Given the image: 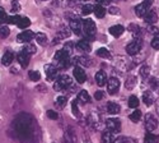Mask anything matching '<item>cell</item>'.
<instances>
[{"label": "cell", "mask_w": 159, "mask_h": 143, "mask_svg": "<svg viewBox=\"0 0 159 143\" xmlns=\"http://www.w3.org/2000/svg\"><path fill=\"white\" fill-rule=\"evenodd\" d=\"M25 116L27 115H22L18 118V122H17V131H18V134L19 137H23L25 138V136H30L32 137V126H33V120L30 119V122H25Z\"/></svg>", "instance_id": "1"}, {"label": "cell", "mask_w": 159, "mask_h": 143, "mask_svg": "<svg viewBox=\"0 0 159 143\" xmlns=\"http://www.w3.org/2000/svg\"><path fill=\"white\" fill-rule=\"evenodd\" d=\"M82 28L84 31V35L87 38H89V40H93V38L96 37V33H97V26L94 23V21L92 19H85L83 21L82 23Z\"/></svg>", "instance_id": "2"}, {"label": "cell", "mask_w": 159, "mask_h": 143, "mask_svg": "<svg viewBox=\"0 0 159 143\" xmlns=\"http://www.w3.org/2000/svg\"><path fill=\"white\" fill-rule=\"evenodd\" d=\"M71 84H73L71 78L68 74H62V75H60L57 78V81L55 82L54 89L55 91H61V89H65V88H69Z\"/></svg>", "instance_id": "3"}, {"label": "cell", "mask_w": 159, "mask_h": 143, "mask_svg": "<svg viewBox=\"0 0 159 143\" xmlns=\"http://www.w3.org/2000/svg\"><path fill=\"white\" fill-rule=\"evenodd\" d=\"M143 47V41L140 37H136L134 41H131L127 46H126V53L131 56H135L136 54H139Z\"/></svg>", "instance_id": "4"}, {"label": "cell", "mask_w": 159, "mask_h": 143, "mask_svg": "<svg viewBox=\"0 0 159 143\" xmlns=\"http://www.w3.org/2000/svg\"><path fill=\"white\" fill-rule=\"evenodd\" d=\"M152 4H153V0H144L143 3H140L139 5H136L135 7V14L138 16V17H144L145 14H147V12L150 9V7H152Z\"/></svg>", "instance_id": "5"}, {"label": "cell", "mask_w": 159, "mask_h": 143, "mask_svg": "<svg viewBox=\"0 0 159 143\" xmlns=\"http://www.w3.org/2000/svg\"><path fill=\"white\" fill-rule=\"evenodd\" d=\"M104 124H106L107 131H110L112 133H118L121 131V122L118 119H107Z\"/></svg>", "instance_id": "6"}, {"label": "cell", "mask_w": 159, "mask_h": 143, "mask_svg": "<svg viewBox=\"0 0 159 143\" xmlns=\"http://www.w3.org/2000/svg\"><path fill=\"white\" fill-rule=\"evenodd\" d=\"M87 122H88V124H89L92 128L96 129V131H98V129L101 128V116H99L96 111H92V112L89 114Z\"/></svg>", "instance_id": "7"}, {"label": "cell", "mask_w": 159, "mask_h": 143, "mask_svg": "<svg viewBox=\"0 0 159 143\" xmlns=\"http://www.w3.org/2000/svg\"><path fill=\"white\" fill-rule=\"evenodd\" d=\"M157 126H158V120L155 119V116L153 114H148L145 116V129L148 132H153L157 129Z\"/></svg>", "instance_id": "8"}, {"label": "cell", "mask_w": 159, "mask_h": 143, "mask_svg": "<svg viewBox=\"0 0 159 143\" xmlns=\"http://www.w3.org/2000/svg\"><path fill=\"white\" fill-rule=\"evenodd\" d=\"M118 89H120V81L117 79V78L112 77L108 79L107 82V91H108V93L110 95H115L118 92Z\"/></svg>", "instance_id": "9"}, {"label": "cell", "mask_w": 159, "mask_h": 143, "mask_svg": "<svg viewBox=\"0 0 159 143\" xmlns=\"http://www.w3.org/2000/svg\"><path fill=\"white\" fill-rule=\"evenodd\" d=\"M17 59H18V61H19V64L23 67V68H27L28 67V64H30V59H31V54H28L27 51H25L24 49L20 51V53L18 54V56H17Z\"/></svg>", "instance_id": "10"}, {"label": "cell", "mask_w": 159, "mask_h": 143, "mask_svg": "<svg viewBox=\"0 0 159 143\" xmlns=\"http://www.w3.org/2000/svg\"><path fill=\"white\" fill-rule=\"evenodd\" d=\"M45 72H46V75H47V79L48 81H54L57 73H59V69L52 65V64H47V65H45Z\"/></svg>", "instance_id": "11"}, {"label": "cell", "mask_w": 159, "mask_h": 143, "mask_svg": "<svg viewBox=\"0 0 159 143\" xmlns=\"http://www.w3.org/2000/svg\"><path fill=\"white\" fill-rule=\"evenodd\" d=\"M73 73H74V77H75V79H76L78 83L82 84V83H84L87 81V74H85L84 69H82L80 67H75Z\"/></svg>", "instance_id": "12"}, {"label": "cell", "mask_w": 159, "mask_h": 143, "mask_svg": "<svg viewBox=\"0 0 159 143\" xmlns=\"http://www.w3.org/2000/svg\"><path fill=\"white\" fill-rule=\"evenodd\" d=\"M34 37V33L32 32V31H23L22 33H19L18 36H17V40H18V42H30V41H32V38Z\"/></svg>", "instance_id": "13"}, {"label": "cell", "mask_w": 159, "mask_h": 143, "mask_svg": "<svg viewBox=\"0 0 159 143\" xmlns=\"http://www.w3.org/2000/svg\"><path fill=\"white\" fill-rule=\"evenodd\" d=\"M143 18H144V22L148 23V24H155L158 22V14L154 10H150V9L147 12V14H145Z\"/></svg>", "instance_id": "14"}, {"label": "cell", "mask_w": 159, "mask_h": 143, "mask_svg": "<svg viewBox=\"0 0 159 143\" xmlns=\"http://www.w3.org/2000/svg\"><path fill=\"white\" fill-rule=\"evenodd\" d=\"M70 28H71V31L75 33V35H82V31H83V28H82V22L79 21V19H76V18H73L71 21H70Z\"/></svg>", "instance_id": "15"}, {"label": "cell", "mask_w": 159, "mask_h": 143, "mask_svg": "<svg viewBox=\"0 0 159 143\" xmlns=\"http://www.w3.org/2000/svg\"><path fill=\"white\" fill-rule=\"evenodd\" d=\"M96 82L99 87H103L106 84V82H107V74H106V72L99 70L96 73Z\"/></svg>", "instance_id": "16"}, {"label": "cell", "mask_w": 159, "mask_h": 143, "mask_svg": "<svg viewBox=\"0 0 159 143\" xmlns=\"http://www.w3.org/2000/svg\"><path fill=\"white\" fill-rule=\"evenodd\" d=\"M107 111H108V114H111V115H117V114H120L121 107H120V105H118V103L111 101V102L107 103Z\"/></svg>", "instance_id": "17"}, {"label": "cell", "mask_w": 159, "mask_h": 143, "mask_svg": "<svg viewBox=\"0 0 159 143\" xmlns=\"http://www.w3.org/2000/svg\"><path fill=\"white\" fill-rule=\"evenodd\" d=\"M75 47H76L79 51H84V53H89V51L92 50L90 44H89L88 41H85V40H80V41H78V42H76V45H75Z\"/></svg>", "instance_id": "18"}, {"label": "cell", "mask_w": 159, "mask_h": 143, "mask_svg": "<svg viewBox=\"0 0 159 143\" xmlns=\"http://www.w3.org/2000/svg\"><path fill=\"white\" fill-rule=\"evenodd\" d=\"M125 32V27L121 24H116V26H112V27L110 28V33L115 37H120L122 33Z\"/></svg>", "instance_id": "19"}, {"label": "cell", "mask_w": 159, "mask_h": 143, "mask_svg": "<svg viewBox=\"0 0 159 143\" xmlns=\"http://www.w3.org/2000/svg\"><path fill=\"white\" fill-rule=\"evenodd\" d=\"M64 143H76V136L73 132L71 128H69L68 132L65 133V136H64Z\"/></svg>", "instance_id": "20"}, {"label": "cell", "mask_w": 159, "mask_h": 143, "mask_svg": "<svg viewBox=\"0 0 159 143\" xmlns=\"http://www.w3.org/2000/svg\"><path fill=\"white\" fill-rule=\"evenodd\" d=\"M13 59H14V54H13L10 50H8L7 53H4L3 58H2V63H3V65L9 67L10 64H11V61H13Z\"/></svg>", "instance_id": "21"}, {"label": "cell", "mask_w": 159, "mask_h": 143, "mask_svg": "<svg viewBox=\"0 0 159 143\" xmlns=\"http://www.w3.org/2000/svg\"><path fill=\"white\" fill-rule=\"evenodd\" d=\"M115 142V136L112 132L106 131L102 133V138H101V143H113Z\"/></svg>", "instance_id": "22"}, {"label": "cell", "mask_w": 159, "mask_h": 143, "mask_svg": "<svg viewBox=\"0 0 159 143\" xmlns=\"http://www.w3.org/2000/svg\"><path fill=\"white\" fill-rule=\"evenodd\" d=\"M78 101H80L83 103H89L92 101V98H90L89 93L87 92L85 89H82L80 92H79V95H78Z\"/></svg>", "instance_id": "23"}, {"label": "cell", "mask_w": 159, "mask_h": 143, "mask_svg": "<svg viewBox=\"0 0 159 143\" xmlns=\"http://www.w3.org/2000/svg\"><path fill=\"white\" fill-rule=\"evenodd\" d=\"M149 86H150V89L153 91V92L155 95L159 96V79H157V78H150L149 79Z\"/></svg>", "instance_id": "24"}, {"label": "cell", "mask_w": 159, "mask_h": 143, "mask_svg": "<svg viewBox=\"0 0 159 143\" xmlns=\"http://www.w3.org/2000/svg\"><path fill=\"white\" fill-rule=\"evenodd\" d=\"M143 101H144V103H145V106H152L153 102H154V97H153L152 92H149V91L144 92V95H143Z\"/></svg>", "instance_id": "25"}, {"label": "cell", "mask_w": 159, "mask_h": 143, "mask_svg": "<svg viewBox=\"0 0 159 143\" xmlns=\"http://www.w3.org/2000/svg\"><path fill=\"white\" fill-rule=\"evenodd\" d=\"M17 26H18L20 30L28 28L30 26H31V21H30V18H27V17H20L19 21H18V23H17Z\"/></svg>", "instance_id": "26"}, {"label": "cell", "mask_w": 159, "mask_h": 143, "mask_svg": "<svg viewBox=\"0 0 159 143\" xmlns=\"http://www.w3.org/2000/svg\"><path fill=\"white\" fill-rule=\"evenodd\" d=\"M93 13L96 14L97 18H103V17L106 16V9L103 8V5L97 4V5L93 8Z\"/></svg>", "instance_id": "27"}, {"label": "cell", "mask_w": 159, "mask_h": 143, "mask_svg": "<svg viewBox=\"0 0 159 143\" xmlns=\"http://www.w3.org/2000/svg\"><path fill=\"white\" fill-rule=\"evenodd\" d=\"M135 86H136V77H134V75H129V77L126 78L125 87H126L127 89H132Z\"/></svg>", "instance_id": "28"}, {"label": "cell", "mask_w": 159, "mask_h": 143, "mask_svg": "<svg viewBox=\"0 0 159 143\" xmlns=\"http://www.w3.org/2000/svg\"><path fill=\"white\" fill-rule=\"evenodd\" d=\"M144 143H159V136L153 134V133H148L144 137Z\"/></svg>", "instance_id": "29"}, {"label": "cell", "mask_w": 159, "mask_h": 143, "mask_svg": "<svg viewBox=\"0 0 159 143\" xmlns=\"http://www.w3.org/2000/svg\"><path fill=\"white\" fill-rule=\"evenodd\" d=\"M97 55H98L99 58H102V59H111V58H112V56H111V53H110V51L106 49V47L98 49V50H97Z\"/></svg>", "instance_id": "30"}, {"label": "cell", "mask_w": 159, "mask_h": 143, "mask_svg": "<svg viewBox=\"0 0 159 143\" xmlns=\"http://www.w3.org/2000/svg\"><path fill=\"white\" fill-rule=\"evenodd\" d=\"M34 37H36V41H37L39 45L45 46V45L47 44V36H46L45 33L38 32V33H36V35H34Z\"/></svg>", "instance_id": "31"}, {"label": "cell", "mask_w": 159, "mask_h": 143, "mask_svg": "<svg viewBox=\"0 0 159 143\" xmlns=\"http://www.w3.org/2000/svg\"><path fill=\"white\" fill-rule=\"evenodd\" d=\"M66 102H68V97L66 96H59L56 98V102H55V105L57 109H62L66 106Z\"/></svg>", "instance_id": "32"}, {"label": "cell", "mask_w": 159, "mask_h": 143, "mask_svg": "<svg viewBox=\"0 0 159 143\" xmlns=\"http://www.w3.org/2000/svg\"><path fill=\"white\" fill-rule=\"evenodd\" d=\"M129 119H130L131 122H134V123L139 122V120L141 119V111H140L139 109H136L135 111H132V112L130 114V116H129Z\"/></svg>", "instance_id": "33"}, {"label": "cell", "mask_w": 159, "mask_h": 143, "mask_svg": "<svg viewBox=\"0 0 159 143\" xmlns=\"http://www.w3.org/2000/svg\"><path fill=\"white\" fill-rule=\"evenodd\" d=\"M129 31L134 35V36H136V37H139L140 36V33H141V28L139 27L138 24H134V23H131L130 26H129Z\"/></svg>", "instance_id": "34"}, {"label": "cell", "mask_w": 159, "mask_h": 143, "mask_svg": "<svg viewBox=\"0 0 159 143\" xmlns=\"http://www.w3.org/2000/svg\"><path fill=\"white\" fill-rule=\"evenodd\" d=\"M10 33V30L8 26L5 24H0V38H7Z\"/></svg>", "instance_id": "35"}, {"label": "cell", "mask_w": 159, "mask_h": 143, "mask_svg": "<svg viewBox=\"0 0 159 143\" xmlns=\"http://www.w3.org/2000/svg\"><path fill=\"white\" fill-rule=\"evenodd\" d=\"M93 5L92 4H85L82 7V16H89L90 13H93Z\"/></svg>", "instance_id": "36"}, {"label": "cell", "mask_w": 159, "mask_h": 143, "mask_svg": "<svg viewBox=\"0 0 159 143\" xmlns=\"http://www.w3.org/2000/svg\"><path fill=\"white\" fill-rule=\"evenodd\" d=\"M70 35H71V32L69 31V28L62 27V28L59 31V33H57V38H68Z\"/></svg>", "instance_id": "37"}, {"label": "cell", "mask_w": 159, "mask_h": 143, "mask_svg": "<svg viewBox=\"0 0 159 143\" xmlns=\"http://www.w3.org/2000/svg\"><path fill=\"white\" fill-rule=\"evenodd\" d=\"M139 98L136 97V96H130V98H129V106L130 107H132V109H138V106H139Z\"/></svg>", "instance_id": "38"}, {"label": "cell", "mask_w": 159, "mask_h": 143, "mask_svg": "<svg viewBox=\"0 0 159 143\" xmlns=\"http://www.w3.org/2000/svg\"><path fill=\"white\" fill-rule=\"evenodd\" d=\"M28 77H30V79L33 81V82H38L39 79H41V74H39V72H37V70H31L28 73Z\"/></svg>", "instance_id": "39"}, {"label": "cell", "mask_w": 159, "mask_h": 143, "mask_svg": "<svg viewBox=\"0 0 159 143\" xmlns=\"http://www.w3.org/2000/svg\"><path fill=\"white\" fill-rule=\"evenodd\" d=\"M149 74H150V67L149 65H143L141 69H140V75L143 78H147V77H149Z\"/></svg>", "instance_id": "40"}, {"label": "cell", "mask_w": 159, "mask_h": 143, "mask_svg": "<svg viewBox=\"0 0 159 143\" xmlns=\"http://www.w3.org/2000/svg\"><path fill=\"white\" fill-rule=\"evenodd\" d=\"M24 50L27 51L28 54H31V55H32V54H36V53H37V47L34 46V44H30V42H27V46L24 47Z\"/></svg>", "instance_id": "41"}, {"label": "cell", "mask_w": 159, "mask_h": 143, "mask_svg": "<svg viewBox=\"0 0 159 143\" xmlns=\"http://www.w3.org/2000/svg\"><path fill=\"white\" fill-rule=\"evenodd\" d=\"M71 109H73L74 116H76V118H80V112H79V107H78V102L75 100L71 102Z\"/></svg>", "instance_id": "42"}, {"label": "cell", "mask_w": 159, "mask_h": 143, "mask_svg": "<svg viewBox=\"0 0 159 143\" xmlns=\"http://www.w3.org/2000/svg\"><path fill=\"white\" fill-rule=\"evenodd\" d=\"M152 47L154 50H159V35L154 36L153 40H152Z\"/></svg>", "instance_id": "43"}, {"label": "cell", "mask_w": 159, "mask_h": 143, "mask_svg": "<svg viewBox=\"0 0 159 143\" xmlns=\"http://www.w3.org/2000/svg\"><path fill=\"white\" fill-rule=\"evenodd\" d=\"M19 18H20V17H18V16L7 17V23H9V24H17L18 21H19Z\"/></svg>", "instance_id": "44"}, {"label": "cell", "mask_w": 159, "mask_h": 143, "mask_svg": "<svg viewBox=\"0 0 159 143\" xmlns=\"http://www.w3.org/2000/svg\"><path fill=\"white\" fill-rule=\"evenodd\" d=\"M7 17H8V16H7L4 8L0 7V23H5V22H7Z\"/></svg>", "instance_id": "45"}, {"label": "cell", "mask_w": 159, "mask_h": 143, "mask_svg": "<svg viewBox=\"0 0 159 143\" xmlns=\"http://www.w3.org/2000/svg\"><path fill=\"white\" fill-rule=\"evenodd\" d=\"M130 141H131L130 138H126V137L121 136V137H117V138H115V142H113V143H129Z\"/></svg>", "instance_id": "46"}, {"label": "cell", "mask_w": 159, "mask_h": 143, "mask_svg": "<svg viewBox=\"0 0 159 143\" xmlns=\"http://www.w3.org/2000/svg\"><path fill=\"white\" fill-rule=\"evenodd\" d=\"M47 116H48L50 119H52V120H56L59 118V114L56 111H54V110H48L47 111Z\"/></svg>", "instance_id": "47"}, {"label": "cell", "mask_w": 159, "mask_h": 143, "mask_svg": "<svg viewBox=\"0 0 159 143\" xmlns=\"http://www.w3.org/2000/svg\"><path fill=\"white\" fill-rule=\"evenodd\" d=\"M108 13H110V14H112V16H118L121 12H120V9H118L117 7H110Z\"/></svg>", "instance_id": "48"}, {"label": "cell", "mask_w": 159, "mask_h": 143, "mask_svg": "<svg viewBox=\"0 0 159 143\" xmlns=\"http://www.w3.org/2000/svg\"><path fill=\"white\" fill-rule=\"evenodd\" d=\"M11 9H13V12H19L20 10V7H19L17 0H14V2L11 3Z\"/></svg>", "instance_id": "49"}, {"label": "cell", "mask_w": 159, "mask_h": 143, "mask_svg": "<svg viewBox=\"0 0 159 143\" xmlns=\"http://www.w3.org/2000/svg\"><path fill=\"white\" fill-rule=\"evenodd\" d=\"M103 96H104V93H103V91H97L96 92V95H94V97H96V100H102L103 98Z\"/></svg>", "instance_id": "50"}, {"label": "cell", "mask_w": 159, "mask_h": 143, "mask_svg": "<svg viewBox=\"0 0 159 143\" xmlns=\"http://www.w3.org/2000/svg\"><path fill=\"white\" fill-rule=\"evenodd\" d=\"M96 2L98 3V4H101V5H108L112 0H96Z\"/></svg>", "instance_id": "51"}, {"label": "cell", "mask_w": 159, "mask_h": 143, "mask_svg": "<svg viewBox=\"0 0 159 143\" xmlns=\"http://www.w3.org/2000/svg\"><path fill=\"white\" fill-rule=\"evenodd\" d=\"M148 30H149V32H150V33H157V32H158V28H155L153 24H149Z\"/></svg>", "instance_id": "52"}, {"label": "cell", "mask_w": 159, "mask_h": 143, "mask_svg": "<svg viewBox=\"0 0 159 143\" xmlns=\"http://www.w3.org/2000/svg\"><path fill=\"white\" fill-rule=\"evenodd\" d=\"M83 141L84 143H90V139H89V136L87 133H83Z\"/></svg>", "instance_id": "53"}, {"label": "cell", "mask_w": 159, "mask_h": 143, "mask_svg": "<svg viewBox=\"0 0 159 143\" xmlns=\"http://www.w3.org/2000/svg\"><path fill=\"white\" fill-rule=\"evenodd\" d=\"M36 89H37V91H42V92H46V91H47L46 86H43V84H42V86H38Z\"/></svg>", "instance_id": "54"}, {"label": "cell", "mask_w": 159, "mask_h": 143, "mask_svg": "<svg viewBox=\"0 0 159 143\" xmlns=\"http://www.w3.org/2000/svg\"><path fill=\"white\" fill-rule=\"evenodd\" d=\"M157 112H158V115H159V100L157 101Z\"/></svg>", "instance_id": "55"}, {"label": "cell", "mask_w": 159, "mask_h": 143, "mask_svg": "<svg viewBox=\"0 0 159 143\" xmlns=\"http://www.w3.org/2000/svg\"><path fill=\"white\" fill-rule=\"evenodd\" d=\"M43 2H45V0H43Z\"/></svg>", "instance_id": "56"}]
</instances>
